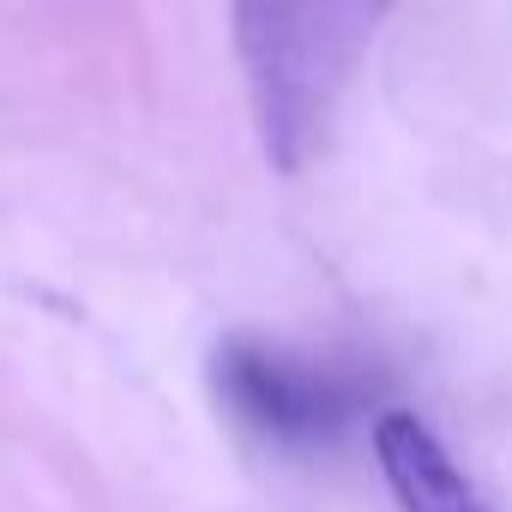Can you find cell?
I'll return each instance as SVG.
<instances>
[{
	"mask_svg": "<svg viewBox=\"0 0 512 512\" xmlns=\"http://www.w3.org/2000/svg\"><path fill=\"white\" fill-rule=\"evenodd\" d=\"M374 458H380L386 488L398 494L404 512H494L476 494V482L458 470L446 440L410 410H386L374 422Z\"/></svg>",
	"mask_w": 512,
	"mask_h": 512,
	"instance_id": "cell-3",
	"label": "cell"
},
{
	"mask_svg": "<svg viewBox=\"0 0 512 512\" xmlns=\"http://www.w3.org/2000/svg\"><path fill=\"white\" fill-rule=\"evenodd\" d=\"M392 7L398 0H229L253 133L284 175L326 151Z\"/></svg>",
	"mask_w": 512,
	"mask_h": 512,
	"instance_id": "cell-1",
	"label": "cell"
},
{
	"mask_svg": "<svg viewBox=\"0 0 512 512\" xmlns=\"http://www.w3.org/2000/svg\"><path fill=\"white\" fill-rule=\"evenodd\" d=\"M211 386L241 428H253L272 446H290V452L332 446L362 416V392L350 374H338L332 362H320L308 350L253 338V332L217 344Z\"/></svg>",
	"mask_w": 512,
	"mask_h": 512,
	"instance_id": "cell-2",
	"label": "cell"
}]
</instances>
